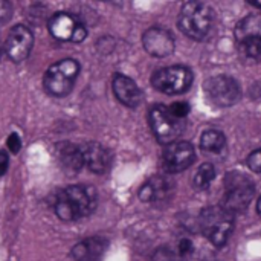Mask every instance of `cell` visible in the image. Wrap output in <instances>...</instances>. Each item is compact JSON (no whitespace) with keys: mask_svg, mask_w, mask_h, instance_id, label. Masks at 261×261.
<instances>
[{"mask_svg":"<svg viewBox=\"0 0 261 261\" xmlns=\"http://www.w3.org/2000/svg\"><path fill=\"white\" fill-rule=\"evenodd\" d=\"M98 203V194L93 187L72 185L64 188L55 200V214L60 220L76 222L89 217Z\"/></svg>","mask_w":261,"mask_h":261,"instance_id":"6da1fadb","label":"cell"},{"mask_svg":"<svg viewBox=\"0 0 261 261\" xmlns=\"http://www.w3.org/2000/svg\"><path fill=\"white\" fill-rule=\"evenodd\" d=\"M214 12L208 3L203 2H188L182 6L179 14V28L180 31L193 38V40H203L213 29Z\"/></svg>","mask_w":261,"mask_h":261,"instance_id":"7a4b0ae2","label":"cell"},{"mask_svg":"<svg viewBox=\"0 0 261 261\" xmlns=\"http://www.w3.org/2000/svg\"><path fill=\"white\" fill-rule=\"evenodd\" d=\"M78 73H80V64L76 60L66 58L57 61L44 72L43 87L46 93H49L50 96L64 98L73 90Z\"/></svg>","mask_w":261,"mask_h":261,"instance_id":"3957f363","label":"cell"},{"mask_svg":"<svg viewBox=\"0 0 261 261\" xmlns=\"http://www.w3.org/2000/svg\"><path fill=\"white\" fill-rule=\"evenodd\" d=\"M255 194V187L252 180L242 173H231L225 179V196L222 200V208L229 214L243 213L251 205Z\"/></svg>","mask_w":261,"mask_h":261,"instance_id":"277c9868","label":"cell"},{"mask_svg":"<svg viewBox=\"0 0 261 261\" xmlns=\"http://www.w3.org/2000/svg\"><path fill=\"white\" fill-rule=\"evenodd\" d=\"M200 229L203 236L217 248L226 245L234 229V216L222 206H208L200 213Z\"/></svg>","mask_w":261,"mask_h":261,"instance_id":"5b68a950","label":"cell"},{"mask_svg":"<svg viewBox=\"0 0 261 261\" xmlns=\"http://www.w3.org/2000/svg\"><path fill=\"white\" fill-rule=\"evenodd\" d=\"M148 122L151 132L159 144L170 145L177 142V138L185 130V121L176 118L167 106L158 104L148 112Z\"/></svg>","mask_w":261,"mask_h":261,"instance_id":"8992f818","label":"cell"},{"mask_svg":"<svg viewBox=\"0 0 261 261\" xmlns=\"http://www.w3.org/2000/svg\"><path fill=\"white\" fill-rule=\"evenodd\" d=\"M151 84L156 90L165 95H180L191 87L193 72L187 66L164 67L153 73Z\"/></svg>","mask_w":261,"mask_h":261,"instance_id":"52a82bcc","label":"cell"},{"mask_svg":"<svg viewBox=\"0 0 261 261\" xmlns=\"http://www.w3.org/2000/svg\"><path fill=\"white\" fill-rule=\"evenodd\" d=\"M240 52L248 58L261 57V14H249L242 18L234 31Z\"/></svg>","mask_w":261,"mask_h":261,"instance_id":"ba28073f","label":"cell"},{"mask_svg":"<svg viewBox=\"0 0 261 261\" xmlns=\"http://www.w3.org/2000/svg\"><path fill=\"white\" fill-rule=\"evenodd\" d=\"M205 93L217 107H229L240 101V84L229 75H216L205 83Z\"/></svg>","mask_w":261,"mask_h":261,"instance_id":"9c48e42d","label":"cell"},{"mask_svg":"<svg viewBox=\"0 0 261 261\" xmlns=\"http://www.w3.org/2000/svg\"><path fill=\"white\" fill-rule=\"evenodd\" d=\"M47 28L52 37L60 41L80 43L87 37L86 26L69 12H57L55 15H52L47 23Z\"/></svg>","mask_w":261,"mask_h":261,"instance_id":"30bf717a","label":"cell"},{"mask_svg":"<svg viewBox=\"0 0 261 261\" xmlns=\"http://www.w3.org/2000/svg\"><path fill=\"white\" fill-rule=\"evenodd\" d=\"M32 46H34L32 31L24 24H17L9 31L3 50L9 60H12L14 63H20L29 57Z\"/></svg>","mask_w":261,"mask_h":261,"instance_id":"8fae6325","label":"cell"},{"mask_svg":"<svg viewBox=\"0 0 261 261\" xmlns=\"http://www.w3.org/2000/svg\"><path fill=\"white\" fill-rule=\"evenodd\" d=\"M196 159L194 147L190 142H174L167 145L162 154V167L167 173H180L193 165Z\"/></svg>","mask_w":261,"mask_h":261,"instance_id":"7c38bea8","label":"cell"},{"mask_svg":"<svg viewBox=\"0 0 261 261\" xmlns=\"http://www.w3.org/2000/svg\"><path fill=\"white\" fill-rule=\"evenodd\" d=\"M142 44L150 55L158 57V58L171 55L176 47L173 34L159 26H153L144 32Z\"/></svg>","mask_w":261,"mask_h":261,"instance_id":"4fadbf2b","label":"cell"},{"mask_svg":"<svg viewBox=\"0 0 261 261\" xmlns=\"http://www.w3.org/2000/svg\"><path fill=\"white\" fill-rule=\"evenodd\" d=\"M112 90H113V95L116 96V99L121 104H124V106H127L130 109H135L142 102L141 89L127 75L116 73L113 76V81H112Z\"/></svg>","mask_w":261,"mask_h":261,"instance_id":"5bb4252c","label":"cell"},{"mask_svg":"<svg viewBox=\"0 0 261 261\" xmlns=\"http://www.w3.org/2000/svg\"><path fill=\"white\" fill-rule=\"evenodd\" d=\"M81 156L83 165L95 174L106 173L112 164L109 150L98 142H89L84 147H81Z\"/></svg>","mask_w":261,"mask_h":261,"instance_id":"9a60e30c","label":"cell"},{"mask_svg":"<svg viewBox=\"0 0 261 261\" xmlns=\"http://www.w3.org/2000/svg\"><path fill=\"white\" fill-rule=\"evenodd\" d=\"M106 249L107 240L104 237H89L73 246L72 258L75 261H99Z\"/></svg>","mask_w":261,"mask_h":261,"instance_id":"2e32d148","label":"cell"},{"mask_svg":"<svg viewBox=\"0 0 261 261\" xmlns=\"http://www.w3.org/2000/svg\"><path fill=\"white\" fill-rule=\"evenodd\" d=\"M173 191V182L164 176H154L147 180L139 190V199L142 202H158L168 197Z\"/></svg>","mask_w":261,"mask_h":261,"instance_id":"e0dca14e","label":"cell"},{"mask_svg":"<svg viewBox=\"0 0 261 261\" xmlns=\"http://www.w3.org/2000/svg\"><path fill=\"white\" fill-rule=\"evenodd\" d=\"M58 158L61 161V164L70 170V171H78L81 170L84 165H83V156H81V148L73 145V144H69V142H63L58 145Z\"/></svg>","mask_w":261,"mask_h":261,"instance_id":"ac0fdd59","label":"cell"},{"mask_svg":"<svg viewBox=\"0 0 261 261\" xmlns=\"http://www.w3.org/2000/svg\"><path fill=\"white\" fill-rule=\"evenodd\" d=\"M200 147L208 153H220L226 147V138L220 130H206L200 138Z\"/></svg>","mask_w":261,"mask_h":261,"instance_id":"d6986e66","label":"cell"},{"mask_svg":"<svg viewBox=\"0 0 261 261\" xmlns=\"http://www.w3.org/2000/svg\"><path fill=\"white\" fill-rule=\"evenodd\" d=\"M216 177V168L213 164H202L194 174L193 185L197 190H208Z\"/></svg>","mask_w":261,"mask_h":261,"instance_id":"ffe728a7","label":"cell"},{"mask_svg":"<svg viewBox=\"0 0 261 261\" xmlns=\"http://www.w3.org/2000/svg\"><path fill=\"white\" fill-rule=\"evenodd\" d=\"M150 261H185V258L171 248H159L153 252Z\"/></svg>","mask_w":261,"mask_h":261,"instance_id":"44dd1931","label":"cell"},{"mask_svg":"<svg viewBox=\"0 0 261 261\" xmlns=\"http://www.w3.org/2000/svg\"><path fill=\"white\" fill-rule=\"evenodd\" d=\"M168 109H170V112H171L176 118H179V119H185L187 115L190 113V106H188L187 102H184V101H177V102L171 104Z\"/></svg>","mask_w":261,"mask_h":261,"instance_id":"7402d4cb","label":"cell"},{"mask_svg":"<svg viewBox=\"0 0 261 261\" xmlns=\"http://www.w3.org/2000/svg\"><path fill=\"white\" fill-rule=\"evenodd\" d=\"M12 17V5L6 0H0V26L6 24Z\"/></svg>","mask_w":261,"mask_h":261,"instance_id":"603a6c76","label":"cell"},{"mask_svg":"<svg viewBox=\"0 0 261 261\" xmlns=\"http://www.w3.org/2000/svg\"><path fill=\"white\" fill-rule=\"evenodd\" d=\"M248 167L254 171V173H261V148L252 151L248 156Z\"/></svg>","mask_w":261,"mask_h":261,"instance_id":"cb8c5ba5","label":"cell"},{"mask_svg":"<svg viewBox=\"0 0 261 261\" xmlns=\"http://www.w3.org/2000/svg\"><path fill=\"white\" fill-rule=\"evenodd\" d=\"M6 147L9 148V151H12L14 154L20 151V147H21V139L17 133H11L9 138L6 139Z\"/></svg>","mask_w":261,"mask_h":261,"instance_id":"d4e9b609","label":"cell"},{"mask_svg":"<svg viewBox=\"0 0 261 261\" xmlns=\"http://www.w3.org/2000/svg\"><path fill=\"white\" fill-rule=\"evenodd\" d=\"M177 252L185 258L187 255H190L191 252H193V243H191V240H188V239H182L180 240V243H179V249H177Z\"/></svg>","mask_w":261,"mask_h":261,"instance_id":"484cf974","label":"cell"},{"mask_svg":"<svg viewBox=\"0 0 261 261\" xmlns=\"http://www.w3.org/2000/svg\"><path fill=\"white\" fill-rule=\"evenodd\" d=\"M8 167H9V156L6 151L0 150V176H3L8 171Z\"/></svg>","mask_w":261,"mask_h":261,"instance_id":"4316f807","label":"cell"},{"mask_svg":"<svg viewBox=\"0 0 261 261\" xmlns=\"http://www.w3.org/2000/svg\"><path fill=\"white\" fill-rule=\"evenodd\" d=\"M251 6H255V8H261V2H249Z\"/></svg>","mask_w":261,"mask_h":261,"instance_id":"83f0119b","label":"cell"},{"mask_svg":"<svg viewBox=\"0 0 261 261\" xmlns=\"http://www.w3.org/2000/svg\"><path fill=\"white\" fill-rule=\"evenodd\" d=\"M257 211H258V214L261 216V197L258 199V202H257Z\"/></svg>","mask_w":261,"mask_h":261,"instance_id":"f1b7e54d","label":"cell"},{"mask_svg":"<svg viewBox=\"0 0 261 261\" xmlns=\"http://www.w3.org/2000/svg\"><path fill=\"white\" fill-rule=\"evenodd\" d=\"M2 54H3V47H2V44H0V58H2Z\"/></svg>","mask_w":261,"mask_h":261,"instance_id":"f546056e","label":"cell"}]
</instances>
